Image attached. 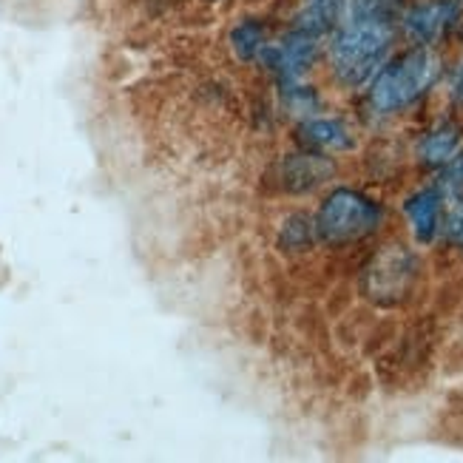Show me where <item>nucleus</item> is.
<instances>
[{
    "label": "nucleus",
    "instance_id": "f3484780",
    "mask_svg": "<svg viewBox=\"0 0 463 463\" xmlns=\"http://www.w3.org/2000/svg\"><path fill=\"white\" fill-rule=\"evenodd\" d=\"M452 94H455L458 103H463V63H460V69L455 74V89H452Z\"/></svg>",
    "mask_w": 463,
    "mask_h": 463
},
{
    "label": "nucleus",
    "instance_id": "7ed1b4c3",
    "mask_svg": "<svg viewBox=\"0 0 463 463\" xmlns=\"http://www.w3.org/2000/svg\"><path fill=\"white\" fill-rule=\"evenodd\" d=\"M378 222H381V211L373 199L350 188H338L321 203L313 225L321 241H327V245H345V241L373 233Z\"/></svg>",
    "mask_w": 463,
    "mask_h": 463
},
{
    "label": "nucleus",
    "instance_id": "f03ea898",
    "mask_svg": "<svg viewBox=\"0 0 463 463\" xmlns=\"http://www.w3.org/2000/svg\"><path fill=\"white\" fill-rule=\"evenodd\" d=\"M438 71H440V63L427 46L401 54L390 66L381 69L373 80V89H370L373 111L395 114L401 109H407L435 83Z\"/></svg>",
    "mask_w": 463,
    "mask_h": 463
},
{
    "label": "nucleus",
    "instance_id": "423d86ee",
    "mask_svg": "<svg viewBox=\"0 0 463 463\" xmlns=\"http://www.w3.org/2000/svg\"><path fill=\"white\" fill-rule=\"evenodd\" d=\"M404 213L412 228V236L420 241V245H430L440 231V213H444V205H440V188H424V191L412 194L404 203Z\"/></svg>",
    "mask_w": 463,
    "mask_h": 463
},
{
    "label": "nucleus",
    "instance_id": "6e6552de",
    "mask_svg": "<svg viewBox=\"0 0 463 463\" xmlns=\"http://www.w3.org/2000/svg\"><path fill=\"white\" fill-rule=\"evenodd\" d=\"M298 139L316 151H347L353 148V134L341 119H307L298 128Z\"/></svg>",
    "mask_w": 463,
    "mask_h": 463
},
{
    "label": "nucleus",
    "instance_id": "f8f14e48",
    "mask_svg": "<svg viewBox=\"0 0 463 463\" xmlns=\"http://www.w3.org/2000/svg\"><path fill=\"white\" fill-rule=\"evenodd\" d=\"M265 46V29L256 20H245L231 32V49L239 60H253Z\"/></svg>",
    "mask_w": 463,
    "mask_h": 463
},
{
    "label": "nucleus",
    "instance_id": "4468645a",
    "mask_svg": "<svg viewBox=\"0 0 463 463\" xmlns=\"http://www.w3.org/2000/svg\"><path fill=\"white\" fill-rule=\"evenodd\" d=\"M285 89H288V91H285V103H288V109H290L293 114H313V111L318 109V97H316L310 89H305V86H293V83H288Z\"/></svg>",
    "mask_w": 463,
    "mask_h": 463
},
{
    "label": "nucleus",
    "instance_id": "20e7f679",
    "mask_svg": "<svg viewBox=\"0 0 463 463\" xmlns=\"http://www.w3.org/2000/svg\"><path fill=\"white\" fill-rule=\"evenodd\" d=\"M316 49H318L316 34L296 32L288 40H281V43H265L259 57H261V63L270 71H276L285 83H296V80L313 66Z\"/></svg>",
    "mask_w": 463,
    "mask_h": 463
},
{
    "label": "nucleus",
    "instance_id": "dca6fc26",
    "mask_svg": "<svg viewBox=\"0 0 463 463\" xmlns=\"http://www.w3.org/2000/svg\"><path fill=\"white\" fill-rule=\"evenodd\" d=\"M444 231H447V236H449L452 241L463 245V199H460V196H455V203H452V208H449V213H447V225H444Z\"/></svg>",
    "mask_w": 463,
    "mask_h": 463
},
{
    "label": "nucleus",
    "instance_id": "39448f33",
    "mask_svg": "<svg viewBox=\"0 0 463 463\" xmlns=\"http://www.w3.org/2000/svg\"><path fill=\"white\" fill-rule=\"evenodd\" d=\"M458 17V6L452 0H430V4H418L407 12L404 29L415 43L427 46L447 32V26Z\"/></svg>",
    "mask_w": 463,
    "mask_h": 463
},
{
    "label": "nucleus",
    "instance_id": "1a4fd4ad",
    "mask_svg": "<svg viewBox=\"0 0 463 463\" xmlns=\"http://www.w3.org/2000/svg\"><path fill=\"white\" fill-rule=\"evenodd\" d=\"M333 174V165L318 154H298L285 163V185L290 191H307Z\"/></svg>",
    "mask_w": 463,
    "mask_h": 463
},
{
    "label": "nucleus",
    "instance_id": "9b49d317",
    "mask_svg": "<svg viewBox=\"0 0 463 463\" xmlns=\"http://www.w3.org/2000/svg\"><path fill=\"white\" fill-rule=\"evenodd\" d=\"M341 4H345V0H305V9L298 14V32H307V34L325 32L333 24V17L338 14Z\"/></svg>",
    "mask_w": 463,
    "mask_h": 463
},
{
    "label": "nucleus",
    "instance_id": "ddd939ff",
    "mask_svg": "<svg viewBox=\"0 0 463 463\" xmlns=\"http://www.w3.org/2000/svg\"><path fill=\"white\" fill-rule=\"evenodd\" d=\"M313 239V228L305 216H293L285 222V231H281V245H288L290 250H301L307 248ZM285 248V250H288Z\"/></svg>",
    "mask_w": 463,
    "mask_h": 463
},
{
    "label": "nucleus",
    "instance_id": "f257e3e1",
    "mask_svg": "<svg viewBox=\"0 0 463 463\" xmlns=\"http://www.w3.org/2000/svg\"><path fill=\"white\" fill-rule=\"evenodd\" d=\"M392 43V29L384 12L347 14V24L333 37L330 60L341 83L361 86L381 71L387 49Z\"/></svg>",
    "mask_w": 463,
    "mask_h": 463
},
{
    "label": "nucleus",
    "instance_id": "2eb2a0df",
    "mask_svg": "<svg viewBox=\"0 0 463 463\" xmlns=\"http://www.w3.org/2000/svg\"><path fill=\"white\" fill-rule=\"evenodd\" d=\"M440 191L460 196V191H463V154H455L444 165V174H440Z\"/></svg>",
    "mask_w": 463,
    "mask_h": 463
},
{
    "label": "nucleus",
    "instance_id": "9d476101",
    "mask_svg": "<svg viewBox=\"0 0 463 463\" xmlns=\"http://www.w3.org/2000/svg\"><path fill=\"white\" fill-rule=\"evenodd\" d=\"M460 146V131L458 126H440L430 131L418 146V156L424 165H447L449 159L458 154Z\"/></svg>",
    "mask_w": 463,
    "mask_h": 463
},
{
    "label": "nucleus",
    "instance_id": "0eeeda50",
    "mask_svg": "<svg viewBox=\"0 0 463 463\" xmlns=\"http://www.w3.org/2000/svg\"><path fill=\"white\" fill-rule=\"evenodd\" d=\"M412 273V259L404 250H387L375 259V265L370 268V293L384 298L387 296H401L407 288V279Z\"/></svg>",
    "mask_w": 463,
    "mask_h": 463
}]
</instances>
